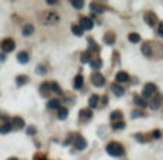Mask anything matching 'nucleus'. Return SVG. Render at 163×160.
Listing matches in <instances>:
<instances>
[{
    "instance_id": "7ed1b4c3",
    "label": "nucleus",
    "mask_w": 163,
    "mask_h": 160,
    "mask_svg": "<svg viewBox=\"0 0 163 160\" xmlns=\"http://www.w3.org/2000/svg\"><path fill=\"white\" fill-rule=\"evenodd\" d=\"M72 137H74V146L77 147V150H85V149H87L88 143H87V140H85L82 136L72 134Z\"/></svg>"
},
{
    "instance_id": "6ab92c4d",
    "label": "nucleus",
    "mask_w": 163,
    "mask_h": 160,
    "mask_svg": "<svg viewBox=\"0 0 163 160\" xmlns=\"http://www.w3.org/2000/svg\"><path fill=\"white\" fill-rule=\"evenodd\" d=\"M82 85H84V78H82V75H77L75 80H74V88H75V89H81Z\"/></svg>"
},
{
    "instance_id": "0eeeda50",
    "label": "nucleus",
    "mask_w": 163,
    "mask_h": 160,
    "mask_svg": "<svg viewBox=\"0 0 163 160\" xmlns=\"http://www.w3.org/2000/svg\"><path fill=\"white\" fill-rule=\"evenodd\" d=\"M91 82H92L94 87H103V85L105 84V78L100 72H95V74H92Z\"/></svg>"
},
{
    "instance_id": "f257e3e1",
    "label": "nucleus",
    "mask_w": 163,
    "mask_h": 160,
    "mask_svg": "<svg viewBox=\"0 0 163 160\" xmlns=\"http://www.w3.org/2000/svg\"><path fill=\"white\" fill-rule=\"evenodd\" d=\"M38 17H39V22L42 25H55V23H58L59 20H61V16H59L56 12H53V10H43V12H40L38 14Z\"/></svg>"
},
{
    "instance_id": "c756f323",
    "label": "nucleus",
    "mask_w": 163,
    "mask_h": 160,
    "mask_svg": "<svg viewBox=\"0 0 163 160\" xmlns=\"http://www.w3.org/2000/svg\"><path fill=\"white\" fill-rule=\"evenodd\" d=\"M91 68H94V69H100V68L103 67V61L101 59H91Z\"/></svg>"
},
{
    "instance_id": "bb28decb",
    "label": "nucleus",
    "mask_w": 163,
    "mask_h": 160,
    "mask_svg": "<svg viewBox=\"0 0 163 160\" xmlns=\"http://www.w3.org/2000/svg\"><path fill=\"white\" fill-rule=\"evenodd\" d=\"M91 9H92V12H97V13H103L105 10V7L101 6L100 3H91Z\"/></svg>"
},
{
    "instance_id": "9b49d317",
    "label": "nucleus",
    "mask_w": 163,
    "mask_h": 160,
    "mask_svg": "<svg viewBox=\"0 0 163 160\" xmlns=\"http://www.w3.org/2000/svg\"><path fill=\"white\" fill-rule=\"evenodd\" d=\"M91 117H92V113L91 110H88V108H84V110L79 111V120L81 121H90Z\"/></svg>"
},
{
    "instance_id": "a18cd8bd",
    "label": "nucleus",
    "mask_w": 163,
    "mask_h": 160,
    "mask_svg": "<svg viewBox=\"0 0 163 160\" xmlns=\"http://www.w3.org/2000/svg\"><path fill=\"white\" fill-rule=\"evenodd\" d=\"M9 160H19V159H16V157H10Z\"/></svg>"
},
{
    "instance_id": "4468645a",
    "label": "nucleus",
    "mask_w": 163,
    "mask_h": 160,
    "mask_svg": "<svg viewBox=\"0 0 163 160\" xmlns=\"http://www.w3.org/2000/svg\"><path fill=\"white\" fill-rule=\"evenodd\" d=\"M12 126H13V128L20 130V128L25 127V121H23V118H20V117H13L12 118Z\"/></svg>"
},
{
    "instance_id": "dca6fc26",
    "label": "nucleus",
    "mask_w": 163,
    "mask_h": 160,
    "mask_svg": "<svg viewBox=\"0 0 163 160\" xmlns=\"http://www.w3.org/2000/svg\"><path fill=\"white\" fill-rule=\"evenodd\" d=\"M49 94H51V85H49L48 82H43V84L40 85V95L45 97V98H48Z\"/></svg>"
},
{
    "instance_id": "1a4fd4ad",
    "label": "nucleus",
    "mask_w": 163,
    "mask_h": 160,
    "mask_svg": "<svg viewBox=\"0 0 163 160\" xmlns=\"http://www.w3.org/2000/svg\"><path fill=\"white\" fill-rule=\"evenodd\" d=\"M162 100H163V95L162 94H156L153 98H152V102H150V108L152 110H157L160 104H162Z\"/></svg>"
},
{
    "instance_id": "f704fd0d",
    "label": "nucleus",
    "mask_w": 163,
    "mask_h": 160,
    "mask_svg": "<svg viewBox=\"0 0 163 160\" xmlns=\"http://www.w3.org/2000/svg\"><path fill=\"white\" fill-rule=\"evenodd\" d=\"M46 72H48L46 67H43V65H39V67H36V74H39V75H46Z\"/></svg>"
},
{
    "instance_id": "b1692460",
    "label": "nucleus",
    "mask_w": 163,
    "mask_h": 160,
    "mask_svg": "<svg viewBox=\"0 0 163 160\" xmlns=\"http://www.w3.org/2000/svg\"><path fill=\"white\" fill-rule=\"evenodd\" d=\"M18 61H19L20 64H27V62H29V55H27V52L18 53Z\"/></svg>"
},
{
    "instance_id": "cd10ccee",
    "label": "nucleus",
    "mask_w": 163,
    "mask_h": 160,
    "mask_svg": "<svg viewBox=\"0 0 163 160\" xmlns=\"http://www.w3.org/2000/svg\"><path fill=\"white\" fill-rule=\"evenodd\" d=\"M49 85H51V91H52V93L59 94V95L62 94V89H61V87H59V84H58V82H51Z\"/></svg>"
},
{
    "instance_id": "f03ea898",
    "label": "nucleus",
    "mask_w": 163,
    "mask_h": 160,
    "mask_svg": "<svg viewBox=\"0 0 163 160\" xmlns=\"http://www.w3.org/2000/svg\"><path fill=\"white\" fill-rule=\"evenodd\" d=\"M105 150H107V153L110 154V156H113V157H121V156L124 154L123 146H121L120 143H117V141H111V143H108L107 147H105Z\"/></svg>"
},
{
    "instance_id": "aec40b11",
    "label": "nucleus",
    "mask_w": 163,
    "mask_h": 160,
    "mask_svg": "<svg viewBox=\"0 0 163 160\" xmlns=\"http://www.w3.org/2000/svg\"><path fill=\"white\" fill-rule=\"evenodd\" d=\"M134 104L137 107H140V108H144V107H147V102L144 101L143 97H139V95H134Z\"/></svg>"
},
{
    "instance_id": "6e6552de",
    "label": "nucleus",
    "mask_w": 163,
    "mask_h": 160,
    "mask_svg": "<svg viewBox=\"0 0 163 160\" xmlns=\"http://www.w3.org/2000/svg\"><path fill=\"white\" fill-rule=\"evenodd\" d=\"M142 52H143L144 56L152 58V55H153V42H144L142 45Z\"/></svg>"
},
{
    "instance_id": "423d86ee",
    "label": "nucleus",
    "mask_w": 163,
    "mask_h": 160,
    "mask_svg": "<svg viewBox=\"0 0 163 160\" xmlns=\"http://www.w3.org/2000/svg\"><path fill=\"white\" fill-rule=\"evenodd\" d=\"M82 30H91L94 27V22L91 17H81L79 19V25H78Z\"/></svg>"
},
{
    "instance_id": "c85d7f7f",
    "label": "nucleus",
    "mask_w": 163,
    "mask_h": 160,
    "mask_svg": "<svg viewBox=\"0 0 163 160\" xmlns=\"http://www.w3.org/2000/svg\"><path fill=\"white\" fill-rule=\"evenodd\" d=\"M91 52L90 51H87V52H84L82 55H81V62L82 64H87V62H91Z\"/></svg>"
},
{
    "instance_id": "393cba45",
    "label": "nucleus",
    "mask_w": 163,
    "mask_h": 160,
    "mask_svg": "<svg viewBox=\"0 0 163 160\" xmlns=\"http://www.w3.org/2000/svg\"><path fill=\"white\" fill-rule=\"evenodd\" d=\"M110 118L113 121H114V123H117V121H121V118H123V113H121V111H113V113H111V115H110Z\"/></svg>"
},
{
    "instance_id": "4be33fe9",
    "label": "nucleus",
    "mask_w": 163,
    "mask_h": 160,
    "mask_svg": "<svg viewBox=\"0 0 163 160\" xmlns=\"http://www.w3.org/2000/svg\"><path fill=\"white\" fill-rule=\"evenodd\" d=\"M27 82H29V78H27L26 75H18V77H16V84H18L19 87L25 85Z\"/></svg>"
},
{
    "instance_id": "f3484780",
    "label": "nucleus",
    "mask_w": 163,
    "mask_h": 160,
    "mask_svg": "<svg viewBox=\"0 0 163 160\" xmlns=\"http://www.w3.org/2000/svg\"><path fill=\"white\" fill-rule=\"evenodd\" d=\"M48 108H49V110H58V108H61V101L56 100V98L49 100L48 101Z\"/></svg>"
},
{
    "instance_id": "79ce46f5",
    "label": "nucleus",
    "mask_w": 163,
    "mask_h": 160,
    "mask_svg": "<svg viewBox=\"0 0 163 160\" xmlns=\"http://www.w3.org/2000/svg\"><path fill=\"white\" fill-rule=\"evenodd\" d=\"M103 104H104V105H107V104H108V97H107V95H104V97H103Z\"/></svg>"
},
{
    "instance_id": "2eb2a0df",
    "label": "nucleus",
    "mask_w": 163,
    "mask_h": 160,
    "mask_svg": "<svg viewBox=\"0 0 163 160\" xmlns=\"http://www.w3.org/2000/svg\"><path fill=\"white\" fill-rule=\"evenodd\" d=\"M111 91L114 93L116 97H123L124 95V88L117 85V84H111Z\"/></svg>"
},
{
    "instance_id": "f8f14e48",
    "label": "nucleus",
    "mask_w": 163,
    "mask_h": 160,
    "mask_svg": "<svg viewBox=\"0 0 163 160\" xmlns=\"http://www.w3.org/2000/svg\"><path fill=\"white\" fill-rule=\"evenodd\" d=\"M129 80H130V75L126 71H120V72L116 74V81L117 82H129Z\"/></svg>"
},
{
    "instance_id": "473e14b6",
    "label": "nucleus",
    "mask_w": 163,
    "mask_h": 160,
    "mask_svg": "<svg viewBox=\"0 0 163 160\" xmlns=\"http://www.w3.org/2000/svg\"><path fill=\"white\" fill-rule=\"evenodd\" d=\"M71 6L74 7V9L79 10V9H82V7H84V2H77V0H72V2H71Z\"/></svg>"
},
{
    "instance_id": "a211bd4d",
    "label": "nucleus",
    "mask_w": 163,
    "mask_h": 160,
    "mask_svg": "<svg viewBox=\"0 0 163 160\" xmlns=\"http://www.w3.org/2000/svg\"><path fill=\"white\" fill-rule=\"evenodd\" d=\"M12 130H13V126H12V123H3V124L0 126V133H2V134L10 133Z\"/></svg>"
},
{
    "instance_id": "20e7f679",
    "label": "nucleus",
    "mask_w": 163,
    "mask_h": 160,
    "mask_svg": "<svg viewBox=\"0 0 163 160\" xmlns=\"http://www.w3.org/2000/svg\"><path fill=\"white\" fill-rule=\"evenodd\" d=\"M157 91V87L156 84H153V82H147L146 85L143 87V93H142V95H143V98H150L153 94Z\"/></svg>"
},
{
    "instance_id": "a878e982",
    "label": "nucleus",
    "mask_w": 163,
    "mask_h": 160,
    "mask_svg": "<svg viewBox=\"0 0 163 160\" xmlns=\"http://www.w3.org/2000/svg\"><path fill=\"white\" fill-rule=\"evenodd\" d=\"M66 117H68V108H64V107L58 108V118L59 120H65Z\"/></svg>"
},
{
    "instance_id": "412c9836",
    "label": "nucleus",
    "mask_w": 163,
    "mask_h": 160,
    "mask_svg": "<svg viewBox=\"0 0 163 160\" xmlns=\"http://www.w3.org/2000/svg\"><path fill=\"white\" fill-rule=\"evenodd\" d=\"M33 32H35V27H33L32 25H25L23 29H22V33H23V36H30Z\"/></svg>"
},
{
    "instance_id": "e433bc0d",
    "label": "nucleus",
    "mask_w": 163,
    "mask_h": 160,
    "mask_svg": "<svg viewBox=\"0 0 163 160\" xmlns=\"http://www.w3.org/2000/svg\"><path fill=\"white\" fill-rule=\"evenodd\" d=\"M157 33L160 38H163V22L162 23H159V27H157Z\"/></svg>"
},
{
    "instance_id": "37998d69",
    "label": "nucleus",
    "mask_w": 163,
    "mask_h": 160,
    "mask_svg": "<svg viewBox=\"0 0 163 160\" xmlns=\"http://www.w3.org/2000/svg\"><path fill=\"white\" fill-rule=\"evenodd\" d=\"M5 59H6V55L5 53H0V62H3Z\"/></svg>"
},
{
    "instance_id": "39448f33",
    "label": "nucleus",
    "mask_w": 163,
    "mask_h": 160,
    "mask_svg": "<svg viewBox=\"0 0 163 160\" xmlns=\"http://www.w3.org/2000/svg\"><path fill=\"white\" fill-rule=\"evenodd\" d=\"M14 40L13 39H10V38H6V39H3L2 40V43H0V48H2V51L3 52H12L14 49Z\"/></svg>"
},
{
    "instance_id": "c9c22d12",
    "label": "nucleus",
    "mask_w": 163,
    "mask_h": 160,
    "mask_svg": "<svg viewBox=\"0 0 163 160\" xmlns=\"http://www.w3.org/2000/svg\"><path fill=\"white\" fill-rule=\"evenodd\" d=\"M88 42H90V48H91V49H95V51H98V46L95 45V42H94L91 38H88Z\"/></svg>"
},
{
    "instance_id": "9d476101",
    "label": "nucleus",
    "mask_w": 163,
    "mask_h": 160,
    "mask_svg": "<svg viewBox=\"0 0 163 160\" xmlns=\"http://www.w3.org/2000/svg\"><path fill=\"white\" fill-rule=\"evenodd\" d=\"M144 20H146V23L149 25V26H155L157 22V16L153 12H146L144 14Z\"/></svg>"
},
{
    "instance_id": "7c9ffc66",
    "label": "nucleus",
    "mask_w": 163,
    "mask_h": 160,
    "mask_svg": "<svg viewBox=\"0 0 163 160\" xmlns=\"http://www.w3.org/2000/svg\"><path fill=\"white\" fill-rule=\"evenodd\" d=\"M129 40L131 43H139L140 42V35L139 33H130L129 35Z\"/></svg>"
},
{
    "instance_id": "ea45409f",
    "label": "nucleus",
    "mask_w": 163,
    "mask_h": 160,
    "mask_svg": "<svg viewBox=\"0 0 163 160\" xmlns=\"http://www.w3.org/2000/svg\"><path fill=\"white\" fill-rule=\"evenodd\" d=\"M26 133L29 134V136H32V134H35V133H36V128H35V127H27Z\"/></svg>"
},
{
    "instance_id": "58836bf2",
    "label": "nucleus",
    "mask_w": 163,
    "mask_h": 160,
    "mask_svg": "<svg viewBox=\"0 0 163 160\" xmlns=\"http://www.w3.org/2000/svg\"><path fill=\"white\" fill-rule=\"evenodd\" d=\"M162 137V131L160 130H155L153 131V139H160Z\"/></svg>"
},
{
    "instance_id": "c03bdc74",
    "label": "nucleus",
    "mask_w": 163,
    "mask_h": 160,
    "mask_svg": "<svg viewBox=\"0 0 163 160\" xmlns=\"http://www.w3.org/2000/svg\"><path fill=\"white\" fill-rule=\"evenodd\" d=\"M48 5H56V2H53V0H49V2H48Z\"/></svg>"
},
{
    "instance_id": "72a5a7b5",
    "label": "nucleus",
    "mask_w": 163,
    "mask_h": 160,
    "mask_svg": "<svg viewBox=\"0 0 163 160\" xmlns=\"http://www.w3.org/2000/svg\"><path fill=\"white\" fill-rule=\"evenodd\" d=\"M124 127H126L124 121H117V123H114V124H113V128H114V130H123Z\"/></svg>"
},
{
    "instance_id": "ddd939ff",
    "label": "nucleus",
    "mask_w": 163,
    "mask_h": 160,
    "mask_svg": "<svg viewBox=\"0 0 163 160\" xmlns=\"http://www.w3.org/2000/svg\"><path fill=\"white\" fill-rule=\"evenodd\" d=\"M105 45H114V42H116V33L114 32H107L104 35V38H103Z\"/></svg>"
},
{
    "instance_id": "a19ab883",
    "label": "nucleus",
    "mask_w": 163,
    "mask_h": 160,
    "mask_svg": "<svg viewBox=\"0 0 163 160\" xmlns=\"http://www.w3.org/2000/svg\"><path fill=\"white\" fill-rule=\"evenodd\" d=\"M134 137H136L137 141H142V143L146 141V140H144V137H143V134H134Z\"/></svg>"
},
{
    "instance_id": "4c0bfd02",
    "label": "nucleus",
    "mask_w": 163,
    "mask_h": 160,
    "mask_svg": "<svg viewBox=\"0 0 163 160\" xmlns=\"http://www.w3.org/2000/svg\"><path fill=\"white\" fill-rule=\"evenodd\" d=\"M131 117H133V118H136V117H143V113H142V111H139V110H136V111H133Z\"/></svg>"
},
{
    "instance_id": "2f4dec72",
    "label": "nucleus",
    "mask_w": 163,
    "mask_h": 160,
    "mask_svg": "<svg viewBox=\"0 0 163 160\" xmlns=\"http://www.w3.org/2000/svg\"><path fill=\"white\" fill-rule=\"evenodd\" d=\"M71 29H72V32H74L75 36H82V33H84V32H82V29H81L78 25H72Z\"/></svg>"
},
{
    "instance_id": "5701e85b",
    "label": "nucleus",
    "mask_w": 163,
    "mask_h": 160,
    "mask_svg": "<svg viewBox=\"0 0 163 160\" xmlns=\"http://www.w3.org/2000/svg\"><path fill=\"white\" fill-rule=\"evenodd\" d=\"M98 100H100V97H98L97 94H92L91 97H90V100H88V104L91 108H95L98 105Z\"/></svg>"
}]
</instances>
